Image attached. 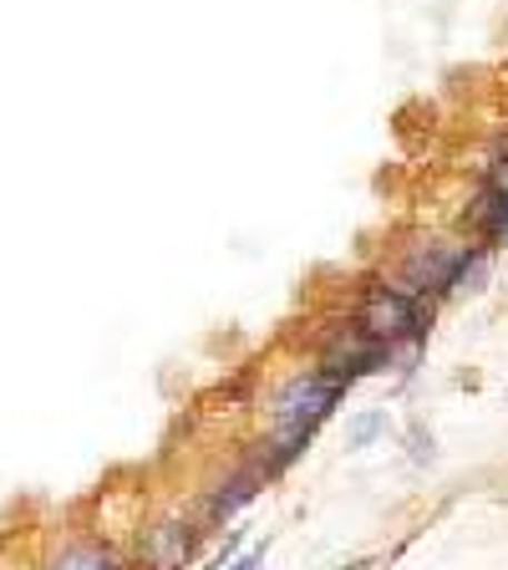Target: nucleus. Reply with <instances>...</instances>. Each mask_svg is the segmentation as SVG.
<instances>
[{"label": "nucleus", "mask_w": 508, "mask_h": 570, "mask_svg": "<svg viewBox=\"0 0 508 570\" xmlns=\"http://www.w3.org/2000/svg\"><path fill=\"white\" fill-rule=\"evenodd\" d=\"M356 326H361V336H371V342H381V346L417 342V336L427 332L417 296H407L402 285H381V281L367 285L361 311H356Z\"/></svg>", "instance_id": "obj_1"}, {"label": "nucleus", "mask_w": 508, "mask_h": 570, "mask_svg": "<svg viewBox=\"0 0 508 570\" xmlns=\"http://www.w3.org/2000/svg\"><path fill=\"white\" fill-rule=\"evenodd\" d=\"M341 382H331L326 372H300L290 377L280 392H275V433H296V439H310L320 428V417L341 403Z\"/></svg>", "instance_id": "obj_2"}, {"label": "nucleus", "mask_w": 508, "mask_h": 570, "mask_svg": "<svg viewBox=\"0 0 508 570\" xmlns=\"http://www.w3.org/2000/svg\"><path fill=\"white\" fill-rule=\"evenodd\" d=\"M462 249L458 245H417L402 265V291L407 296H432V291H448L452 271H458Z\"/></svg>", "instance_id": "obj_3"}, {"label": "nucleus", "mask_w": 508, "mask_h": 570, "mask_svg": "<svg viewBox=\"0 0 508 570\" xmlns=\"http://www.w3.org/2000/svg\"><path fill=\"white\" fill-rule=\"evenodd\" d=\"M391 346L371 342V336H336L331 346H326V362H320V372L331 382H341V387H351L356 377H367V372H377L381 362H387Z\"/></svg>", "instance_id": "obj_4"}, {"label": "nucleus", "mask_w": 508, "mask_h": 570, "mask_svg": "<svg viewBox=\"0 0 508 570\" xmlns=\"http://www.w3.org/2000/svg\"><path fill=\"white\" fill-rule=\"evenodd\" d=\"M193 556V530L183 520H163L142 534V566L148 570H183Z\"/></svg>", "instance_id": "obj_5"}, {"label": "nucleus", "mask_w": 508, "mask_h": 570, "mask_svg": "<svg viewBox=\"0 0 508 570\" xmlns=\"http://www.w3.org/2000/svg\"><path fill=\"white\" fill-rule=\"evenodd\" d=\"M260 484H265V479L245 463L239 474H229V484H219V494L209 499V514H213V520H225V514H235L239 504H249V499H255V489H260Z\"/></svg>", "instance_id": "obj_6"}, {"label": "nucleus", "mask_w": 508, "mask_h": 570, "mask_svg": "<svg viewBox=\"0 0 508 570\" xmlns=\"http://www.w3.org/2000/svg\"><path fill=\"white\" fill-rule=\"evenodd\" d=\"M51 570H118V560L97 546H67L57 560H51Z\"/></svg>", "instance_id": "obj_7"}, {"label": "nucleus", "mask_w": 508, "mask_h": 570, "mask_svg": "<svg viewBox=\"0 0 508 570\" xmlns=\"http://www.w3.org/2000/svg\"><path fill=\"white\" fill-rule=\"evenodd\" d=\"M478 225H484L494 239H508V189L488 194V199L478 204Z\"/></svg>", "instance_id": "obj_8"}, {"label": "nucleus", "mask_w": 508, "mask_h": 570, "mask_svg": "<svg viewBox=\"0 0 508 570\" xmlns=\"http://www.w3.org/2000/svg\"><path fill=\"white\" fill-rule=\"evenodd\" d=\"M377 433H381V417H377V413L356 417V423H351V449H367V443L377 439Z\"/></svg>", "instance_id": "obj_9"}, {"label": "nucleus", "mask_w": 508, "mask_h": 570, "mask_svg": "<svg viewBox=\"0 0 508 570\" xmlns=\"http://www.w3.org/2000/svg\"><path fill=\"white\" fill-rule=\"evenodd\" d=\"M260 560H265V546H255V550H249V556H245V560H239V566H235V570H260Z\"/></svg>", "instance_id": "obj_10"}]
</instances>
